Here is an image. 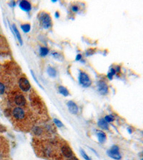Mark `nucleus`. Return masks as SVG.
Returning a JSON list of instances; mask_svg holds the SVG:
<instances>
[{
    "instance_id": "28",
    "label": "nucleus",
    "mask_w": 143,
    "mask_h": 160,
    "mask_svg": "<svg viewBox=\"0 0 143 160\" xmlns=\"http://www.w3.org/2000/svg\"><path fill=\"white\" fill-rule=\"evenodd\" d=\"M142 155H143V152H142Z\"/></svg>"
},
{
    "instance_id": "2",
    "label": "nucleus",
    "mask_w": 143,
    "mask_h": 160,
    "mask_svg": "<svg viewBox=\"0 0 143 160\" xmlns=\"http://www.w3.org/2000/svg\"><path fill=\"white\" fill-rule=\"evenodd\" d=\"M39 17H40V20L44 28L47 29V28H50L51 25H52V19H51L50 16L48 14L42 12L39 16Z\"/></svg>"
},
{
    "instance_id": "18",
    "label": "nucleus",
    "mask_w": 143,
    "mask_h": 160,
    "mask_svg": "<svg viewBox=\"0 0 143 160\" xmlns=\"http://www.w3.org/2000/svg\"><path fill=\"white\" fill-rule=\"evenodd\" d=\"M21 28H22V29L23 30L24 32L27 33L30 31V28H31V26H30L29 24H22L21 25Z\"/></svg>"
},
{
    "instance_id": "17",
    "label": "nucleus",
    "mask_w": 143,
    "mask_h": 160,
    "mask_svg": "<svg viewBox=\"0 0 143 160\" xmlns=\"http://www.w3.org/2000/svg\"><path fill=\"white\" fill-rule=\"evenodd\" d=\"M48 52H49V50H48L47 48L42 47L41 49H40V54L42 56H45L48 54Z\"/></svg>"
},
{
    "instance_id": "24",
    "label": "nucleus",
    "mask_w": 143,
    "mask_h": 160,
    "mask_svg": "<svg viewBox=\"0 0 143 160\" xmlns=\"http://www.w3.org/2000/svg\"><path fill=\"white\" fill-rule=\"evenodd\" d=\"M107 78H109V80H112V78H113V75H112L110 72H109V73H107Z\"/></svg>"
},
{
    "instance_id": "8",
    "label": "nucleus",
    "mask_w": 143,
    "mask_h": 160,
    "mask_svg": "<svg viewBox=\"0 0 143 160\" xmlns=\"http://www.w3.org/2000/svg\"><path fill=\"white\" fill-rule=\"evenodd\" d=\"M97 90L101 95H106L108 93V86L105 81H100L97 83Z\"/></svg>"
},
{
    "instance_id": "12",
    "label": "nucleus",
    "mask_w": 143,
    "mask_h": 160,
    "mask_svg": "<svg viewBox=\"0 0 143 160\" xmlns=\"http://www.w3.org/2000/svg\"><path fill=\"white\" fill-rule=\"evenodd\" d=\"M32 132L36 136H37V137H40V136L43 135L44 131V129L42 127H41L36 126L32 129Z\"/></svg>"
},
{
    "instance_id": "26",
    "label": "nucleus",
    "mask_w": 143,
    "mask_h": 160,
    "mask_svg": "<svg viewBox=\"0 0 143 160\" xmlns=\"http://www.w3.org/2000/svg\"><path fill=\"white\" fill-rule=\"evenodd\" d=\"M59 16H60V15H59V13L58 12L55 13V16H56L57 18H59Z\"/></svg>"
},
{
    "instance_id": "6",
    "label": "nucleus",
    "mask_w": 143,
    "mask_h": 160,
    "mask_svg": "<svg viewBox=\"0 0 143 160\" xmlns=\"http://www.w3.org/2000/svg\"><path fill=\"white\" fill-rule=\"evenodd\" d=\"M61 153L63 156L65 157L66 158H68V159H70V158H72L74 156V153L72 152V149L70 148V146L67 144H62L61 146Z\"/></svg>"
},
{
    "instance_id": "16",
    "label": "nucleus",
    "mask_w": 143,
    "mask_h": 160,
    "mask_svg": "<svg viewBox=\"0 0 143 160\" xmlns=\"http://www.w3.org/2000/svg\"><path fill=\"white\" fill-rule=\"evenodd\" d=\"M47 73L49 76L51 77H55L56 76V71L55 70V68L52 67H49L47 69Z\"/></svg>"
},
{
    "instance_id": "11",
    "label": "nucleus",
    "mask_w": 143,
    "mask_h": 160,
    "mask_svg": "<svg viewBox=\"0 0 143 160\" xmlns=\"http://www.w3.org/2000/svg\"><path fill=\"white\" fill-rule=\"evenodd\" d=\"M97 125L100 127L101 129H105V130H108L109 129V125H108L107 122L105 119H100L97 123Z\"/></svg>"
},
{
    "instance_id": "19",
    "label": "nucleus",
    "mask_w": 143,
    "mask_h": 160,
    "mask_svg": "<svg viewBox=\"0 0 143 160\" xmlns=\"http://www.w3.org/2000/svg\"><path fill=\"white\" fill-rule=\"evenodd\" d=\"M80 154H81V155H82V157L84 158V159H85V160H92L91 158H90V157H89L88 155H87V154H86V152L83 150V149H80Z\"/></svg>"
},
{
    "instance_id": "23",
    "label": "nucleus",
    "mask_w": 143,
    "mask_h": 160,
    "mask_svg": "<svg viewBox=\"0 0 143 160\" xmlns=\"http://www.w3.org/2000/svg\"><path fill=\"white\" fill-rule=\"evenodd\" d=\"M72 11L73 12H77L78 11V7H77V6H73V7H72Z\"/></svg>"
},
{
    "instance_id": "9",
    "label": "nucleus",
    "mask_w": 143,
    "mask_h": 160,
    "mask_svg": "<svg viewBox=\"0 0 143 160\" xmlns=\"http://www.w3.org/2000/svg\"><path fill=\"white\" fill-rule=\"evenodd\" d=\"M67 105L70 113H72V114L73 115L77 114L78 112H79V108H78V106L75 102H73V101L72 100L68 101L67 103Z\"/></svg>"
},
{
    "instance_id": "25",
    "label": "nucleus",
    "mask_w": 143,
    "mask_h": 160,
    "mask_svg": "<svg viewBox=\"0 0 143 160\" xmlns=\"http://www.w3.org/2000/svg\"><path fill=\"white\" fill-rule=\"evenodd\" d=\"M81 58H82V55H81V54H78L76 56V60L77 61H79V60L81 59Z\"/></svg>"
},
{
    "instance_id": "15",
    "label": "nucleus",
    "mask_w": 143,
    "mask_h": 160,
    "mask_svg": "<svg viewBox=\"0 0 143 160\" xmlns=\"http://www.w3.org/2000/svg\"><path fill=\"white\" fill-rule=\"evenodd\" d=\"M58 90H59V92H60V93H61L62 96H65V97L68 96L69 94H70V93H69V90H67L65 87L62 86V85L59 86Z\"/></svg>"
},
{
    "instance_id": "21",
    "label": "nucleus",
    "mask_w": 143,
    "mask_h": 160,
    "mask_svg": "<svg viewBox=\"0 0 143 160\" xmlns=\"http://www.w3.org/2000/svg\"><path fill=\"white\" fill-rule=\"evenodd\" d=\"M5 85H4V84L3 83L0 82V96H1V95H3L4 93V92H5Z\"/></svg>"
},
{
    "instance_id": "3",
    "label": "nucleus",
    "mask_w": 143,
    "mask_h": 160,
    "mask_svg": "<svg viewBox=\"0 0 143 160\" xmlns=\"http://www.w3.org/2000/svg\"><path fill=\"white\" fill-rule=\"evenodd\" d=\"M107 155L112 159L115 160H120L122 159V156L120 153V149L117 145H113L107 151Z\"/></svg>"
},
{
    "instance_id": "20",
    "label": "nucleus",
    "mask_w": 143,
    "mask_h": 160,
    "mask_svg": "<svg viewBox=\"0 0 143 160\" xmlns=\"http://www.w3.org/2000/svg\"><path fill=\"white\" fill-rule=\"evenodd\" d=\"M53 120H54V123H55V125H56L57 127H62L64 126V125H63L62 123L60 120H59L58 119L55 118Z\"/></svg>"
},
{
    "instance_id": "1",
    "label": "nucleus",
    "mask_w": 143,
    "mask_h": 160,
    "mask_svg": "<svg viewBox=\"0 0 143 160\" xmlns=\"http://www.w3.org/2000/svg\"><path fill=\"white\" fill-rule=\"evenodd\" d=\"M12 116L16 121H22L26 119L27 113L22 107H15L12 111Z\"/></svg>"
},
{
    "instance_id": "7",
    "label": "nucleus",
    "mask_w": 143,
    "mask_h": 160,
    "mask_svg": "<svg viewBox=\"0 0 143 160\" xmlns=\"http://www.w3.org/2000/svg\"><path fill=\"white\" fill-rule=\"evenodd\" d=\"M19 87L23 92H28L31 88V85L26 78H21L19 80Z\"/></svg>"
},
{
    "instance_id": "22",
    "label": "nucleus",
    "mask_w": 143,
    "mask_h": 160,
    "mask_svg": "<svg viewBox=\"0 0 143 160\" xmlns=\"http://www.w3.org/2000/svg\"><path fill=\"white\" fill-rule=\"evenodd\" d=\"M114 117L112 115H107L105 116V120H106V122L107 123H111V122L114 121Z\"/></svg>"
},
{
    "instance_id": "5",
    "label": "nucleus",
    "mask_w": 143,
    "mask_h": 160,
    "mask_svg": "<svg viewBox=\"0 0 143 160\" xmlns=\"http://www.w3.org/2000/svg\"><path fill=\"white\" fill-rule=\"evenodd\" d=\"M14 102L17 107H25L27 105V100L25 96L21 93L15 95L14 98Z\"/></svg>"
},
{
    "instance_id": "13",
    "label": "nucleus",
    "mask_w": 143,
    "mask_h": 160,
    "mask_svg": "<svg viewBox=\"0 0 143 160\" xmlns=\"http://www.w3.org/2000/svg\"><path fill=\"white\" fill-rule=\"evenodd\" d=\"M97 138H98L99 142L100 143H104L106 140V135H105V132H102V131H97Z\"/></svg>"
},
{
    "instance_id": "10",
    "label": "nucleus",
    "mask_w": 143,
    "mask_h": 160,
    "mask_svg": "<svg viewBox=\"0 0 143 160\" xmlns=\"http://www.w3.org/2000/svg\"><path fill=\"white\" fill-rule=\"evenodd\" d=\"M19 7L25 12H29L31 9V4L27 1H21L19 3Z\"/></svg>"
},
{
    "instance_id": "14",
    "label": "nucleus",
    "mask_w": 143,
    "mask_h": 160,
    "mask_svg": "<svg viewBox=\"0 0 143 160\" xmlns=\"http://www.w3.org/2000/svg\"><path fill=\"white\" fill-rule=\"evenodd\" d=\"M12 28L13 30H14V32L15 34V36H16V38H17L18 41H19V43H20L21 45H22V37H21V35L20 34H19V31H18L17 28H16V26H15V24H13L12 25Z\"/></svg>"
},
{
    "instance_id": "27",
    "label": "nucleus",
    "mask_w": 143,
    "mask_h": 160,
    "mask_svg": "<svg viewBox=\"0 0 143 160\" xmlns=\"http://www.w3.org/2000/svg\"><path fill=\"white\" fill-rule=\"evenodd\" d=\"M120 68L117 66V71H117V72H120Z\"/></svg>"
},
{
    "instance_id": "4",
    "label": "nucleus",
    "mask_w": 143,
    "mask_h": 160,
    "mask_svg": "<svg viewBox=\"0 0 143 160\" xmlns=\"http://www.w3.org/2000/svg\"><path fill=\"white\" fill-rule=\"evenodd\" d=\"M79 83L82 87H88L91 85V80L89 78L88 75L85 72H80L79 75Z\"/></svg>"
}]
</instances>
